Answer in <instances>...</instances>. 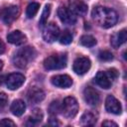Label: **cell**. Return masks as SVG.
Listing matches in <instances>:
<instances>
[{
	"label": "cell",
	"mask_w": 127,
	"mask_h": 127,
	"mask_svg": "<svg viewBox=\"0 0 127 127\" xmlns=\"http://www.w3.org/2000/svg\"><path fill=\"white\" fill-rule=\"evenodd\" d=\"M2 67H3V62L0 60V71H1V69H2Z\"/></svg>",
	"instance_id": "obj_32"
},
{
	"label": "cell",
	"mask_w": 127,
	"mask_h": 127,
	"mask_svg": "<svg viewBox=\"0 0 127 127\" xmlns=\"http://www.w3.org/2000/svg\"><path fill=\"white\" fill-rule=\"evenodd\" d=\"M7 40L10 44L20 46L26 42V36L21 31L16 30V31H13L7 35Z\"/></svg>",
	"instance_id": "obj_17"
},
{
	"label": "cell",
	"mask_w": 127,
	"mask_h": 127,
	"mask_svg": "<svg viewBox=\"0 0 127 127\" xmlns=\"http://www.w3.org/2000/svg\"><path fill=\"white\" fill-rule=\"evenodd\" d=\"M127 39V32L125 29L116 32L115 34H113L110 38V44L114 49H118L122 44H124L126 42Z\"/></svg>",
	"instance_id": "obj_14"
},
{
	"label": "cell",
	"mask_w": 127,
	"mask_h": 127,
	"mask_svg": "<svg viewBox=\"0 0 127 127\" xmlns=\"http://www.w3.org/2000/svg\"><path fill=\"white\" fill-rule=\"evenodd\" d=\"M15 122H13L11 119L8 118H4L2 120H0V126H15Z\"/></svg>",
	"instance_id": "obj_29"
},
{
	"label": "cell",
	"mask_w": 127,
	"mask_h": 127,
	"mask_svg": "<svg viewBox=\"0 0 127 127\" xmlns=\"http://www.w3.org/2000/svg\"><path fill=\"white\" fill-rule=\"evenodd\" d=\"M58 16L64 24L74 25L76 23V16L67 8L60 7L58 10Z\"/></svg>",
	"instance_id": "obj_9"
},
{
	"label": "cell",
	"mask_w": 127,
	"mask_h": 127,
	"mask_svg": "<svg viewBox=\"0 0 127 127\" xmlns=\"http://www.w3.org/2000/svg\"><path fill=\"white\" fill-rule=\"evenodd\" d=\"M90 65H91V63H90V60L88 58L79 57V58L75 59V61L73 62L72 68L76 74L81 75V74L86 73L89 70Z\"/></svg>",
	"instance_id": "obj_7"
},
{
	"label": "cell",
	"mask_w": 127,
	"mask_h": 127,
	"mask_svg": "<svg viewBox=\"0 0 127 127\" xmlns=\"http://www.w3.org/2000/svg\"><path fill=\"white\" fill-rule=\"evenodd\" d=\"M59 38H60V43H61L62 45H68V44H70V43L72 42V35H71L70 32L67 31V30L64 31V32L59 36Z\"/></svg>",
	"instance_id": "obj_24"
},
{
	"label": "cell",
	"mask_w": 127,
	"mask_h": 127,
	"mask_svg": "<svg viewBox=\"0 0 127 127\" xmlns=\"http://www.w3.org/2000/svg\"><path fill=\"white\" fill-rule=\"evenodd\" d=\"M67 62V58L65 54H61V55H52L45 59L44 61V66L48 70H53V69H61L65 67Z\"/></svg>",
	"instance_id": "obj_3"
},
{
	"label": "cell",
	"mask_w": 127,
	"mask_h": 127,
	"mask_svg": "<svg viewBox=\"0 0 127 127\" xmlns=\"http://www.w3.org/2000/svg\"><path fill=\"white\" fill-rule=\"evenodd\" d=\"M43 116H44V114H43L41 109H39V108L34 109L33 112H32V115L28 118V121L26 122V125L33 126V125H36V124L40 123L43 119Z\"/></svg>",
	"instance_id": "obj_19"
},
{
	"label": "cell",
	"mask_w": 127,
	"mask_h": 127,
	"mask_svg": "<svg viewBox=\"0 0 127 127\" xmlns=\"http://www.w3.org/2000/svg\"><path fill=\"white\" fill-rule=\"evenodd\" d=\"M36 51L33 47H25L20 49L13 57V64L20 68H25L28 64L36 58Z\"/></svg>",
	"instance_id": "obj_2"
},
{
	"label": "cell",
	"mask_w": 127,
	"mask_h": 127,
	"mask_svg": "<svg viewBox=\"0 0 127 127\" xmlns=\"http://www.w3.org/2000/svg\"><path fill=\"white\" fill-rule=\"evenodd\" d=\"M39 8H40V4L39 3H36V2H32L28 5L27 9H26V16L27 18L29 19H32L36 16L37 12L39 11Z\"/></svg>",
	"instance_id": "obj_21"
},
{
	"label": "cell",
	"mask_w": 127,
	"mask_h": 127,
	"mask_svg": "<svg viewBox=\"0 0 127 127\" xmlns=\"http://www.w3.org/2000/svg\"><path fill=\"white\" fill-rule=\"evenodd\" d=\"M8 102V96L4 92H0V111L6 106Z\"/></svg>",
	"instance_id": "obj_27"
},
{
	"label": "cell",
	"mask_w": 127,
	"mask_h": 127,
	"mask_svg": "<svg viewBox=\"0 0 127 127\" xmlns=\"http://www.w3.org/2000/svg\"><path fill=\"white\" fill-rule=\"evenodd\" d=\"M78 103L76 99L72 96L65 97L62 103V112L67 118H72L77 114Z\"/></svg>",
	"instance_id": "obj_4"
},
{
	"label": "cell",
	"mask_w": 127,
	"mask_h": 127,
	"mask_svg": "<svg viewBox=\"0 0 127 127\" xmlns=\"http://www.w3.org/2000/svg\"><path fill=\"white\" fill-rule=\"evenodd\" d=\"M1 82H2V79H1V77H0V83H1Z\"/></svg>",
	"instance_id": "obj_33"
},
{
	"label": "cell",
	"mask_w": 127,
	"mask_h": 127,
	"mask_svg": "<svg viewBox=\"0 0 127 127\" xmlns=\"http://www.w3.org/2000/svg\"><path fill=\"white\" fill-rule=\"evenodd\" d=\"M102 126H113V127H117V124L115 122H113V121L106 120V121H103L102 122Z\"/></svg>",
	"instance_id": "obj_30"
},
{
	"label": "cell",
	"mask_w": 127,
	"mask_h": 127,
	"mask_svg": "<svg viewBox=\"0 0 127 127\" xmlns=\"http://www.w3.org/2000/svg\"><path fill=\"white\" fill-rule=\"evenodd\" d=\"M51 81L55 86L60 87V88H67V87L71 86V84H72V79L67 74L55 75L51 78Z\"/></svg>",
	"instance_id": "obj_13"
},
{
	"label": "cell",
	"mask_w": 127,
	"mask_h": 127,
	"mask_svg": "<svg viewBox=\"0 0 127 127\" xmlns=\"http://www.w3.org/2000/svg\"><path fill=\"white\" fill-rule=\"evenodd\" d=\"M91 16L95 24L104 29L113 27L118 20L117 13L113 9L103 6L94 7L91 12Z\"/></svg>",
	"instance_id": "obj_1"
},
{
	"label": "cell",
	"mask_w": 127,
	"mask_h": 127,
	"mask_svg": "<svg viewBox=\"0 0 127 127\" xmlns=\"http://www.w3.org/2000/svg\"><path fill=\"white\" fill-rule=\"evenodd\" d=\"M24 82H25V76L19 72L11 73L6 77V85L11 90L18 89Z\"/></svg>",
	"instance_id": "obj_8"
},
{
	"label": "cell",
	"mask_w": 127,
	"mask_h": 127,
	"mask_svg": "<svg viewBox=\"0 0 127 127\" xmlns=\"http://www.w3.org/2000/svg\"><path fill=\"white\" fill-rule=\"evenodd\" d=\"M18 16H19V8L18 6L15 5L6 7L0 11V20L6 25H10L11 23H13Z\"/></svg>",
	"instance_id": "obj_5"
},
{
	"label": "cell",
	"mask_w": 127,
	"mask_h": 127,
	"mask_svg": "<svg viewBox=\"0 0 127 127\" xmlns=\"http://www.w3.org/2000/svg\"><path fill=\"white\" fill-rule=\"evenodd\" d=\"M60 111H62V103H59V101H53L50 105V112L52 114H57Z\"/></svg>",
	"instance_id": "obj_26"
},
{
	"label": "cell",
	"mask_w": 127,
	"mask_h": 127,
	"mask_svg": "<svg viewBox=\"0 0 127 127\" xmlns=\"http://www.w3.org/2000/svg\"><path fill=\"white\" fill-rule=\"evenodd\" d=\"M50 13H51V5L50 4H47L43 10V13L40 17V20H39V25L40 27H44L45 24L47 23L48 21V18L50 16Z\"/></svg>",
	"instance_id": "obj_23"
},
{
	"label": "cell",
	"mask_w": 127,
	"mask_h": 127,
	"mask_svg": "<svg viewBox=\"0 0 127 127\" xmlns=\"http://www.w3.org/2000/svg\"><path fill=\"white\" fill-rule=\"evenodd\" d=\"M94 81L96 82V84L104 89H108L111 86V82L112 80L110 79L109 75L107 74V72L105 71H98L95 75Z\"/></svg>",
	"instance_id": "obj_15"
},
{
	"label": "cell",
	"mask_w": 127,
	"mask_h": 127,
	"mask_svg": "<svg viewBox=\"0 0 127 127\" xmlns=\"http://www.w3.org/2000/svg\"><path fill=\"white\" fill-rule=\"evenodd\" d=\"M80 45L86 48H91L96 45V40L91 35H84L80 38Z\"/></svg>",
	"instance_id": "obj_22"
},
{
	"label": "cell",
	"mask_w": 127,
	"mask_h": 127,
	"mask_svg": "<svg viewBox=\"0 0 127 127\" xmlns=\"http://www.w3.org/2000/svg\"><path fill=\"white\" fill-rule=\"evenodd\" d=\"M98 58L100 61H103V62H109L113 59V55L109 52V51H101L99 54H98Z\"/></svg>",
	"instance_id": "obj_25"
},
{
	"label": "cell",
	"mask_w": 127,
	"mask_h": 127,
	"mask_svg": "<svg viewBox=\"0 0 127 127\" xmlns=\"http://www.w3.org/2000/svg\"><path fill=\"white\" fill-rule=\"evenodd\" d=\"M5 52V45H4V43L1 41V39H0V55L1 54H3Z\"/></svg>",
	"instance_id": "obj_31"
},
{
	"label": "cell",
	"mask_w": 127,
	"mask_h": 127,
	"mask_svg": "<svg viewBox=\"0 0 127 127\" xmlns=\"http://www.w3.org/2000/svg\"><path fill=\"white\" fill-rule=\"evenodd\" d=\"M107 74L109 75V77H110L111 80H114V79H116L117 76H118V71H117L116 68H109V69L107 70Z\"/></svg>",
	"instance_id": "obj_28"
},
{
	"label": "cell",
	"mask_w": 127,
	"mask_h": 127,
	"mask_svg": "<svg viewBox=\"0 0 127 127\" xmlns=\"http://www.w3.org/2000/svg\"><path fill=\"white\" fill-rule=\"evenodd\" d=\"M28 99L31 103H39L45 98V92L39 87H32L28 91Z\"/></svg>",
	"instance_id": "obj_16"
},
{
	"label": "cell",
	"mask_w": 127,
	"mask_h": 127,
	"mask_svg": "<svg viewBox=\"0 0 127 127\" xmlns=\"http://www.w3.org/2000/svg\"><path fill=\"white\" fill-rule=\"evenodd\" d=\"M96 123V116L90 111L84 112L80 117V124L84 126H91Z\"/></svg>",
	"instance_id": "obj_20"
},
{
	"label": "cell",
	"mask_w": 127,
	"mask_h": 127,
	"mask_svg": "<svg viewBox=\"0 0 127 127\" xmlns=\"http://www.w3.org/2000/svg\"><path fill=\"white\" fill-rule=\"evenodd\" d=\"M68 9L74 15L84 16L87 13V5L82 0H68Z\"/></svg>",
	"instance_id": "obj_11"
},
{
	"label": "cell",
	"mask_w": 127,
	"mask_h": 127,
	"mask_svg": "<svg viewBox=\"0 0 127 127\" xmlns=\"http://www.w3.org/2000/svg\"><path fill=\"white\" fill-rule=\"evenodd\" d=\"M83 97L84 100L87 104L91 105V106H95L99 103L100 101V96L99 93L91 86H87L84 88L83 90Z\"/></svg>",
	"instance_id": "obj_10"
},
{
	"label": "cell",
	"mask_w": 127,
	"mask_h": 127,
	"mask_svg": "<svg viewBox=\"0 0 127 127\" xmlns=\"http://www.w3.org/2000/svg\"><path fill=\"white\" fill-rule=\"evenodd\" d=\"M105 108H106V110L109 113L116 114V115L120 114L121 111H122V107H121L120 102L113 95H108L106 97V100H105Z\"/></svg>",
	"instance_id": "obj_12"
},
{
	"label": "cell",
	"mask_w": 127,
	"mask_h": 127,
	"mask_svg": "<svg viewBox=\"0 0 127 127\" xmlns=\"http://www.w3.org/2000/svg\"><path fill=\"white\" fill-rule=\"evenodd\" d=\"M12 113L15 115V116H21L25 110H26V104L24 103L23 100L21 99H16L12 102L11 104V107H10Z\"/></svg>",
	"instance_id": "obj_18"
},
{
	"label": "cell",
	"mask_w": 127,
	"mask_h": 127,
	"mask_svg": "<svg viewBox=\"0 0 127 127\" xmlns=\"http://www.w3.org/2000/svg\"><path fill=\"white\" fill-rule=\"evenodd\" d=\"M60 36V28L57 24H55L54 22L49 23L44 31H43V39L47 42V43H53L55 42Z\"/></svg>",
	"instance_id": "obj_6"
}]
</instances>
